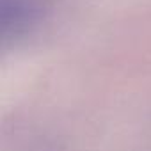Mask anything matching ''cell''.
Here are the masks:
<instances>
[{"label":"cell","instance_id":"obj_1","mask_svg":"<svg viewBox=\"0 0 151 151\" xmlns=\"http://www.w3.org/2000/svg\"><path fill=\"white\" fill-rule=\"evenodd\" d=\"M34 0H4L2 2V23L4 30L13 25V34H18L22 27L34 20Z\"/></svg>","mask_w":151,"mask_h":151}]
</instances>
